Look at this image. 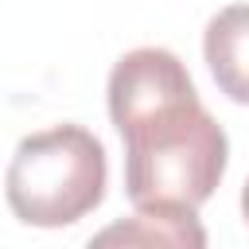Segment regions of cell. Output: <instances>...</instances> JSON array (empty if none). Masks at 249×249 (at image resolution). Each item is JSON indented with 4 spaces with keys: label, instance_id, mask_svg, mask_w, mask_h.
<instances>
[{
    "label": "cell",
    "instance_id": "cell-4",
    "mask_svg": "<svg viewBox=\"0 0 249 249\" xmlns=\"http://www.w3.org/2000/svg\"><path fill=\"white\" fill-rule=\"evenodd\" d=\"M202 58L218 82V89L249 105V4H230L210 16L202 31Z\"/></svg>",
    "mask_w": 249,
    "mask_h": 249
},
{
    "label": "cell",
    "instance_id": "cell-1",
    "mask_svg": "<svg viewBox=\"0 0 249 249\" xmlns=\"http://www.w3.org/2000/svg\"><path fill=\"white\" fill-rule=\"evenodd\" d=\"M109 117L124 140V195L136 210H198L226 175L230 140L198 101L183 58L136 47L109 70Z\"/></svg>",
    "mask_w": 249,
    "mask_h": 249
},
{
    "label": "cell",
    "instance_id": "cell-2",
    "mask_svg": "<svg viewBox=\"0 0 249 249\" xmlns=\"http://www.w3.org/2000/svg\"><path fill=\"white\" fill-rule=\"evenodd\" d=\"M105 148L82 124H51L16 144L4 198L23 226L58 230L86 218L105 198Z\"/></svg>",
    "mask_w": 249,
    "mask_h": 249
},
{
    "label": "cell",
    "instance_id": "cell-5",
    "mask_svg": "<svg viewBox=\"0 0 249 249\" xmlns=\"http://www.w3.org/2000/svg\"><path fill=\"white\" fill-rule=\"evenodd\" d=\"M241 214H245V222H249V179H245V187H241Z\"/></svg>",
    "mask_w": 249,
    "mask_h": 249
},
{
    "label": "cell",
    "instance_id": "cell-3",
    "mask_svg": "<svg viewBox=\"0 0 249 249\" xmlns=\"http://www.w3.org/2000/svg\"><path fill=\"white\" fill-rule=\"evenodd\" d=\"M86 249H206V226L195 210H136L97 230Z\"/></svg>",
    "mask_w": 249,
    "mask_h": 249
}]
</instances>
